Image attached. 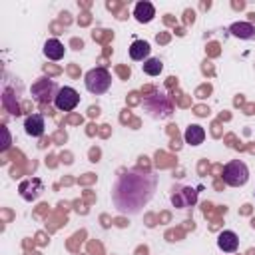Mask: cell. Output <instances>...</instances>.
I'll list each match as a JSON object with an SVG mask.
<instances>
[{
	"label": "cell",
	"mask_w": 255,
	"mask_h": 255,
	"mask_svg": "<svg viewBox=\"0 0 255 255\" xmlns=\"http://www.w3.org/2000/svg\"><path fill=\"white\" fill-rule=\"evenodd\" d=\"M157 177L153 173L126 171L122 173L112 189V201L122 215L139 213L141 207L153 197Z\"/></svg>",
	"instance_id": "obj_1"
},
{
	"label": "cell",
	"mask_w": 255,
	"mask_h": 255,
	"mask_svg": "<svg viewBox=\"0 0 255 255\" xmlns=\"http://www.w3.org/2000/svg\"><path fill=\"white\" fill-rule=\"evenodd\" d=\"M143 110L153 120H165L173 114V104L169 96H165L163 92H153L143 100Z\"/></svg>",
	"instance_id": "obj_2"
},
{
	"label": "cell",
	"mask_w": 255,
	"mask_h": 255,
	"mask_svg": "<svg viewBox=\"0 0 255 255\" xmlns=\"http://www.w3.org/2000/svg\"><path fill=\"white\" fill-rule=\"evenodd\" d=\"M84 84H86V90L90 94H96V96L106 94L110 90V86H112V74L102 66L100 68H92V70L86 72Z\"/></svg>",
	"instance_id": "obj_3"
},
{
	"label": "cell",
	"mask_w": 255,
	"mask_h": 255,
	"mask_svg": "<svg viewBox=\"0 0 255 255\" xmlns=\"http://www.w3.org/2000/svg\"><path fill=\"white\" fill-rule=\"evenodd\" d=\"M221 175L229 187H243L249 181V167L241 159H231L223 165Z\"/></svg>",
	"instance_id": "obj_4"
},
{
	"label": "cell",
	"mask_w": 255,
	"mask_h": 255,
	"mask_svg": "<svg viewBox=\"0 0 255 255\" xmlns=\"http://www.w3.org/2000/svg\"><path fill=\"white\" fill-rule=\"evenodd\" d=\"M58 90H60V88H56V84H54L52 80H48V78H40V80H36V82L32 84V96H34L36 102H40V104H50V102H54Z\"/></svg>",
	"instance_id": "obj_5"
},
{
	"label": "cell",
	"mask_w": 255,
	"mask_h": 255,
	"mask_svg": "<svg viewBox=\"0 0 255 255\" xmlns=\"http://www.w3.org/2000/svg\"><path fill=\"white\" fill-rule=\"evenodd\" d=\"M78 104H80V94L70 86H62L54 98V106L60 112H72Z\"/></svg>",
	"instance_id": "obj_6"
},
{
	"label": "cell",
	"mask_w": 255,
	"mask_h": 255,
	"mask_svg": "<svg viewBox=\"0 0 255 255\" xmlns=\"http://www.w3.org/2000/svg\"><path fill=\"white\" fill-rule=\"evenodd\" d=\"M44 116L42 114H30L26 120H24V131L30 135V137H42L44 135Z\"/></svg>",
	"instance_id": "obj_7"
},
{
	"label": "cell",
	"mask_w": 255,
	"mask_h": 255,
	"mask_svg": "<svg viewBox=\"0 0 255 255\" xmlns=\"http://www.w3.org/2000/svg\"><path fill=\"white\" fill-rule=\"evenodd\" d=\"M133 18H135L139 24H147V22H151V20L155 18V8H153V4L147 2V0L137 2V4L133 6Z\"/></svg>",
	"instance_id": "obj_8"
},
{
	"label": "cell",
	"mask_w": 255,
	"mask_h": 255,
	"mask_svg": "<svg viewBox=\"0 0 255 255\" xmlns=\"http://www.w3.org/2000/svg\"><path fill=\"white\" fill-rule=\"evenodd\" d=\"M217 247L221 249V251H225V253H233V251H237V247H239V237H237V233L235 231H221L219 235H217Z\"/></svg>",
	"instance_id": "obj_9"
},
{
	"label": "cell",
	"mask_w": 255,
	"mask_h": 255,
	"mask_svg": "<svg viewBox=\"0 0 255 255\" xmlns=\"http://www.w3.org/2000/svg\"><path fill=\"white\" fill-rule=\"evenodd\" d=\"M171 201H173L175 207H181V209L189 207V205H193L197 201V191L191 189V187H183V189H179L177 193L171 195Z\"/></svg>",
	"instance_id": "obj_10"
},
{
	"label": "cell",
	"mask_w": 255,
	"mask_h": 255,
	"mask_svg": "<svg viewBox=\"0 0 255 255\" xmlns=\"http://www.w3.org/2000/svg\"><path fill=\"white\" fill-rule=\"evenodd\" d=\"M44 56L48 58V60H62L64 58V54H66V48H64V44L58 40V38H50V40H46L44 42Z\"/></svg>",
	"instance_id": "obj_11"
},
{
	"label": "cell",
	"mask_w": 255,
	"mask_h": 255,
	"mask_svg": "<svg viewBox=\"0 0 255 255\" xmlns=\"http://www.w3.org/2000/svg\"><path fill=\"white\" fill-rule=\"evenodd\" d=\"M229 32L239 40H255V26L251 22H233Z\"/></svg>",
	"instance_id": "obj_12"
},
{
	"label": "cell",
	"mask_w": 255,
	"mask_h": 255,
	"mask_svg": "<svg viewBox=\"0 0 255 255\" xmlns=\"http://www.w3.org/2000/svg\"><path fill=\"white\" fill-rule=\"evenodd\" d=\"M149 52H151V48L145 40H133L129 46V58L135 62H145L149 58Z\"/></svg>",
	"instance_id": "obj_13"
},
{
	"label": "cell",
	"mask_w": 255,
	"mask_h": 255,
	"mask_svg": "<svg viewBox=\"0 0 255 255\" xmlns=\"http://www.w3.org/2000/svg\"><path fill=\"white\" fill-rule=\"evenodd\" d=\"M183 139H185L187 145H199V143H203V139H205V129H203L199 124H191V126L185 128Z\"/></svg>",
	"instance_id": "obj_14"
},
{
	"label": "cell",
	"mask_w": 255,
	"mask_h": 255,
	"mask_svg": "<svg viewBox=\"0 0 255 255\" xmlns=\"http://www.w3.org/2000/svg\"><path fill=\"white\" fill-rule=\"evenodd\" d=\"M141 70H143V74H147V76H159L161 70H163V62H161L159 58H147V60L141 64Z\"/></svg>",
	"instance_id": "obj_15"
}]
</instances>
